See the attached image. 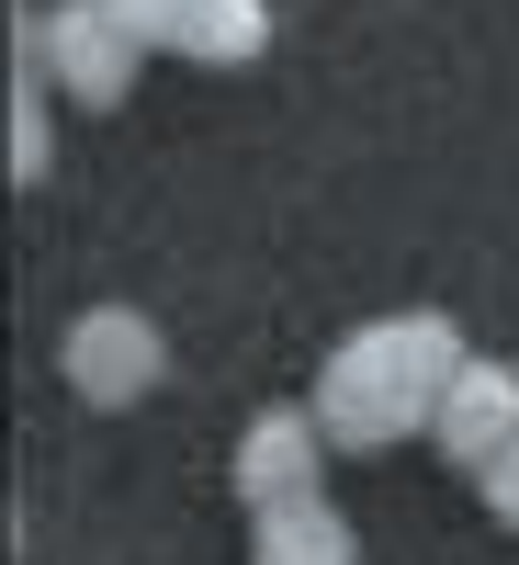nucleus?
<instances>
[{
  "label": "nucleus",
  "instance_id": "20e7f679",
  "mask_svg": "<svg viewBox=\"0 0 519 565\" xmlns=\"http://www.w3.org/2000/svg\"><path fill=\"white\" fill-rule=\"evenodd\" d=\"M125 23L159 57H204V68H249L271 45V0H125Z\"/></svg>",
  "mask_w": 519,
  "mask_h": 565
},
{
  "label": "nucleus",
  "instance_id": "423d86ee",
  "mask_svg": "<svg viewBox=\"0 0 519 565\" xmlns=\"http://www.w3.org/2000/svg\"><path fill=\"white\" fill-rule=\"evenodd\" d=\"M430 441L463 463V476H486V463L519 441V373L508 362H463L452 396H441V418H430Z\"/></svg>",
  "mask_w": 519,
  "mask_h": 565
},
{
  "label": "nucleus",
  "instance_id": "f257e3e1",
  "mask_svg": "<svg viewBox=\"0 0 519 565\" xmlns=\"http://www.w3.org/2000/svg\"><path fill=\"white\" fill-rule=\"evenodd\" d=\"M463 362H475V351H463V328H452L441 306L372 317V328H350V340L327 351V373H316V430L339 441V452L418 441V430L441 418V396H452Z\"/></svg>",
  "mask_w": 519,
  "mask_h": 565
},
{
  "label": "nucleus",
  "instance_id": "39448f33",
  "mask_svg": "<svg viewBox=\"0 0 519 565\" xmlns=\"http://www.w3.org/2000/svg\"><path fill=\"white\" fill-rule=\"evenodd\" d=\"M316 476H327L316 407H260L238 430V498H249V521H260V509H294V498H327Z\"/></svg>",
  "mask_w": 519,
  "mask_h": 565
},
{
  "label": "nucleus",
  "instance_id": "0eeeda50",
  "mask_svg": "<svg viewBox=\"0 0 519 565\" xmlns=\"http://www.w3.org/2000/svg\"><path fill=\"white\" fill-rule=\"evenodd\" d=\"M249 565H361V554H350V521L327 498H294V509H260Z\"/></svg>",
  "mask_w": 519,
  "mask_h": 565
},
{
  "label": "nucleus",
  "instance_id": "6e6552de",
  "mask_svg": "<svg viewBox=\"0 0 519 565\" xmlns=\"http://www.w3.org/2000/svg\"><path fill=\"white\" fill-rule=\"evenodd\" d=\"M475 498H486V509H497V521L519 532V441H508V452L486 463V476H475Z\"/></svg>",
  "mask_w": 519,
  "mask_h": 565
},
{
  "label": "nucleus",
  "instance_id": "f03ea898",
  "mask_svg": "<svg viewBox=\"0 0 519 565\" xmlns=\"http://www.w3.org/2000/svg\"><path fill=\"white\" fill-rule=\"evenodd\" d=\"M136 57H148V34L125 23V0H57V12H23V68L57 79L68 103H125Z\"/></svg>",
  "mask_w": 519,
  "mask_h": 565
},
{
  "label": "nucleus",
  "instance_id": "7ed1b4c3",
  "mask_svg": "<svg viewBox=\"0 0 519 565\" xmlns=\"http://www.w3.org/2000/svg\"><path fill=\"white\" fill-rule=\"evenodd\" d=\"M159 373H170V340H159L148 306H90V317L68 328V385H79L90 407H136Z\"/></svg>",
  "mask_w": 519,
  "mask_h": 565
}]
</instances>
